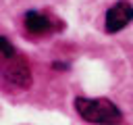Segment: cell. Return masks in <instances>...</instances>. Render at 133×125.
Here are the masks:
<instances>
[{
  "mask_svg": "<svg viewBox=\"0 0 133 125\" xmlns=\"http://www.w3.org/2000/svg\"><path fill=\"white\" fill-rule=\"evenodd\" d=\"M75 110L83 121L89 123H121L123 113L121 108L108 98H75Z\"/></svg>",
  "mask_w": 133,
  "mask_h": 125,
  "instance_id": "6da1fadb",
  "label": "cell"
},
{
  "mask_svg": "<svg viewBox=\"0 0 133 125\" xmlns=\"http://www.w3.org/2000/svg\"><path fill=\"white\" fill-rule=\"evenodd\" d=\"M131 21H133V6L125 0H121L106 10L104 29H106V33H116V31L125 29Z\"/></svg>",
  "mask_w": 133,
  "mask_h": 125,
  "instance_id": "3957f363",
  "label": "cell"
},
{
  "mask_svg": "<svg viewBox=\"0 0 133 125\" xmlns=\"http://www.w3.org/2000/svg\"><path fill=\"white\" fill-rule=\"evenodd\" d=\"M23 27L29 35H46V33L60 29L62 25L58 21H54L52 17L39 12V10H27L25 17H23Z\"/></svg>",
  "mask_w": 133,
  "mask_h": 125,
  "instance_id": "277c9868",
  "label": "cell"
},
{
  "mask_svg": "<svg viewBox=\"0 0 133 125\" xmlns=\"http://www.w3.org/2000/svg\"><path fill=\"white\" fill-rule=\"evenodd\" d=\"M0 48H2V58H6V56H12L17 50L12 48V44H10V40L6 38V35H2L0 38Z\"/></svg>",
  "mask_w": 133,
  "mask_h": 125,
  "instance_id": "5b68a950",
  "label": "cell"
},
{
  "mask_svg": "<svg viewBox=\"0 0 133 125\" xmlns=\"http://www.w3.org/2000/svg\"><path fill=\"white\" fill-rule=\"evenodd\" d=\"M2 77L15 90H27L31 85V69L21 54H12L2 58Z\"/></svg>",
  "mask_w": 133,
  "mask_h": 125,
  "instance_id": "7a4b0ae2",
  "label": "cell"
}]
</instances>
